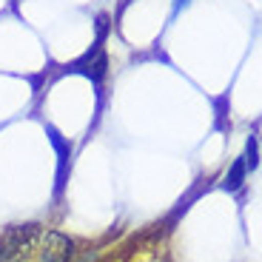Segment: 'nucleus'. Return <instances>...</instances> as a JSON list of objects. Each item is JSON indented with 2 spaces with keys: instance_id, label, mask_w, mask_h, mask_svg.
<instances>
[{
  "instance_id": "20e7f679",
  "label": "nucleus",
  "mask_w": 262,
  "mask_h": 262,
  "mask_svg": "<svg viewBox=\"0 0 262 262\" xmlns=\"http://www.w3.org/2000/svg\"><path fill=\"white\" fill-rule=\"evenodd\" d=\"M256 157H259V148H256V137H251V140H248V148H245V157H243V160H245V165H248L251 171L256 168V163H259Z\"/></svg>"
},
{
  "instance_id": "7ed1b4c3",
  "label": "nucleus",
  "mask_w": 262,
  "mask_h": 262,
  "mask_svg": "<svg viewBox=\"0 0 262 262\" xmlns=\"http://www.w3.org/2000/svg\"><path fill=\"white\" fill-rule=\"evenodd\" d=\"M245 174H248V165H245V160L239 157L234 165H231V171L225 174V183H223V188H228V191H236L239 185L245 183Z\"/></svg>"
},
{
  "instance_id": "f257e3e1",
  "label": "nucleus",
  "mask_w": 262,
  "mask_h": 262,
  "mask_svg": "<svg viewBox=\"0 0 262 262\" xmlns=\"http://www.w3.org/2000/svg\"><path fill=\"white\" fill-rule=\"evenodd\" d=\"M40 231L37 223H20V225H9L3 234H0V262H23L34 254L37 248Z\"/></svg>"
},
{
  "instance_id": "f03ea898",
  "label": "nucleus",
  "mask_w": 262,
  "mask_h": 262,
  "mask_svg": "<svg viewBox=\"0 0 262 262\" xmlns=\"http://www.w3.org/2000/svg\"><path fill=\"white\" fill-rule=\"evenodd\" d=\"M74 254V243L60 231H49L40 236V251L37 262H69Z\"/></svg>"
}]
</instances>
